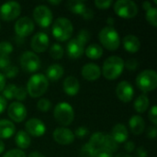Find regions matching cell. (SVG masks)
<instances>
[{"label": "cell", "instance_id": "cell-1", "mask_svg": "<svg viewBox=\"0 0 157 157\" xmlns=\"http://www.w3.org/2000/svg\"><path fill=\"white\" fill-rule=\"evenodd\" d=\"M91 33L87 29H82L78 31L77 36L71 39L66 45L67 56L72 60H77L85 52V47L89 42Z\"/></svg>", "mask_w": 157, "mask_h": 157}, {"label": "cell", "instance_id": "cell-2", "mask_svg": "<svg viewBox=\"0 0 157 157\" xmlns=\"http://www.w3.org/2000/svg\"><path fill=\"white\" fill-rule=\"evenodd\" d=\"M124 70V61L121 57L112 55L108 57L102 65L101 75L108 80H115Z\"/></svg>", "mask_w": 157, "mask_h": 157}, {"label": "cell", "instance_id": "cell-3", "mask_svg": "<svg viewBox=\"0 0 157 157\" xmlns=\"http://www.w3.org/2000/svg\"><path fill=\"white\" fill-rule=\"evenodd\" d=\"M49 87V81L42 74H34L31 75L27 83V93L33 98L43 96Z\"/></svg>", "mask_w": 157, "mask_h": 157}, {"label": "cell", "instance_id": "cell-4", "mask_svg": "<svg viewBox=\"0 0 157 157\" xmlns=\"http://www.w3.org/2000/svg\"><path fill=\"white\" fill-rule=\"evenodd\" d=\"M52 32L53 37L61 42L66 41L71 39L74 33V26L70 19L67 17H58L52 24Z\"/></svg>", "mask_w": 157, "mask_h": 157}, {"label": "cell", "instance_id": "cell-5", "mask_svg": "<svg viewBox=\"0 0 157 157\" xmlns=\"http://www.w3.org/2000/svg\"><path fill=\"white\" fill-rule=\"evenodd\" d=\"M98 40L102 46L109 51H116L121 44V39L118 31L113 27H104L98 33Z\"/></svg>", "mask_w": 157, "mask_h": 157}, {"label": "cell", "instance_id": "cell-6", "mask_svg": "<svg viewBox=\"0 0 157 157\" xmlns=\"http://www.w3.org/2000/svg\"><path fill=\"white\" fill-rule=\"evenodd\" d=\"M136 86L144 93L154 91L157 86V73L155 70L146 69L136 77Z\"/></svg>", "mask_w": 157, "mask_h": 157}, {"label": "cell", "instance_id": "cell-7", "mask_svg": "<svg viewBox=\"0 0 157 157\" xmlns=\"http://www.w3.org/2000/svg\"><path fill=\"white\" fill-rule=\"evenodd\" d=\"M55 121L63 127L70 125L75 119V111L73 107L67 102H59L53 110Z\"/></svg>", "mask_w": 157, "mask_h": 157}, {"label": "cell", "instance_id": "cell-8", "mask_svg": "<svg viewBox=\"0 0 157 157\" xmlns=\"http://www.w3.org/2000/svg\"><path fill=\"white\" fill-rule=\"evenodd\" d=\"M115 13L122 18H133L138 14V6L132 0H118L113 6Z\"/></svg>", "mask_w": 157, "mask_h": 157}, {"label": "cell", "instance_id": "cell-9", "mask_svg": "<svg viewBox=\"0 0 157 157\" xmlns=\"http://www.w3.org/2000/svg\"><path fill=\"white\" fill-rule=\"evenodd\" d=\"M34 21L41 28H48L53 20L52 10L45 5H38L33 9Z\"/></svg>", "mask_w": 157, "mask_h": 157}, {"label": "cell", "instance_id": "cell-10", "mask_svg": "<svg viewBox=\"0 0 157 157\" xmlns=\"http://www.w3.org/2000/svg\"><path fill=\"white\" fill-rule=\"evenodd\" d=\"M19 63L22 70L27 73H34L40 67V60L39 56L35 52L29 51H27L21 54Z\"/></svg>", "mask_w": 157, "mask_h": 157}, {"label": "cell", "instance_id": "cell-11", "mask_svg": "<svg viewBox=\"0 0 157 157\" xmlns=\"http://www.w3.org/2000/svg\"><path fill=\"white\" fill-rule=\"evenodd\" d=\"M21 13V6L15 1H9L0 6V18L4 21H12Z\"/></svg>", "mask_w": 157, "mask_h": 157}, {"label": "cell", "instance_id": "cell-12", "mask_svg": "<svg viewBox=\"0 0 157 157\" xmlns=\"http://www.w3.org/2000/svg\"><path fill=\"white\" fill-rule=\"evenodd\" d=\"M34 21L29 17H22L18 18L14 25L15 33L19 38H26L29 36L34 31Z\"/></svg>", "mask_w": 157, "mask_h": 157}, {"label": "cell", "instance_id": "cell-13", "mask_svg": "<svg viewBox=\"0 0 157 157\" xmlns=\"http://www.w3.org/2000/svg\"><path fill=\"white\" fill-rule=\"evenodd\" d=\"M7 116L12 122H22L27 117V109L21 102H12L7 108Z\"/></svg>", "mask_w": 157, "mask_h": 157}, {"label": "cell", "instance_id": "cell-14", "mask_svg": "<svg viewBox=\"0 0 157 157\" xmlns=\"http://www.w3.org/2000/svg\"><path fill=\"white\" fill-rule=\"evenodd\" d=\"M25 132L31 137H40L46 132L44 122L37 118H31L25 123Z\"/></svg>", "mask_w": 157, "mask_h": 157}, {"label": "cell", "instance_id": "cell-15", "mask_svg": "<svg viewBox=\"0 0 157 157\" xmlns=\"http://www.w3.org/2000/svg\"><path fill=\"white\" fill-rule=\"evenodd\" d=\"M52 138L61 145H69L74 143L75 136L70 129L66 127H58L53 131Z\"/></svg>", "mask_w": 157, "mask_h": 157}, {"label": "cell", "instance_id": "cell-16", "mask_svg": "<svg viewBox=\"0 0 157 157\" xmlns=\"http://www.w3.org/2000/svg\"><path fill=\"white\" fill-rule=\"evenodd\" d=\"M50 44L49 36L42 31L37 32L31 39L30 41V47L33 50V52L37 53H42L46 52Z\"/></svg>", "mask_w": 157, "mask_h": 157}, {"label": "cell", "instance_id": "cell-17", "mask_svg": "<svg viewBox=\"0 0 157 157\" xmlns=\"http://www.w3.org/2000/svg\"><path fill=\"white\" fill-rule=\"evenodd\" d=\"M117 98L123 103L131 102L134 97V89L131 83L128 81H121L117 85L116 87Z\"/></svg>", "mask_w": 157, "mask_h": 157}, {"label": "cell", "instance_id": "cell-18", "mask_svg": "<svg viewBox=\"0 0 157 157\" xmlns=\"http://www.w3.org/2000/svg\"><path fill=\"white\" fill-rule=\"evenodd\" d=\"M81 75L84 79L89 82L97 81L101 76V69L100 67L93 63H86L81 69Z\"/></svg>", "mask_w": 157, "mask_h": 157}, {"label": "cell", "instance_id": "cell-19", "mask_svg": "<svg viewBox=\"0 0 157 157\" xmlns=\"http://www.w3.org/2000/svg\"><path fill=\"white\" fill-rule=\"evenodd\" d=\"M122 44L125 51L130 53H136L141 49V40L133 34L126 35L122 40Z\"/></svg>", "mask_w": 157, "mask_h": 157}, {"label": "cell", "instance_id": "cell-20", "mask_svg": "<svg viewBox=\"0 0 157 157\" xmlns=\"http://www.w3.org/2000/svg\"><path fill=\"white\" fill-rule=\"evenodd\" d=\"M63 88L66 95L69 97H74L78 94L80 90V84L76 77L75 76H67L63 83Z\"/></svg>", "mask_w": 157, "mask_h": 157}, {"label": "cell", "instance_id": "cell-21", "mask_svg": "<svg viewBox=\"0 0 157 157\" xmlns=\"http://www.w3.org/2000/svg\"><path fill=\"white\" fill-rule=\"evenodd\" d=\"M117 144H123L129 138V132L127 127L123 123H117L111 130V133L109 134Z\"/></svg>", "mask_w": 157, "mask_h": 157}, {"label": "cell", "instance_id": "cell-22", "mask_svg": "<svg viewBox=\"0 0 157 157\" xmlns=\"http://www.w3.org/2000/svg\"><path fill=\"white\" fill-rule=\"evenodd\" d=\"M129 127L134 135H140L144 132L145 121L140 115H133L129 120Z\"/></svg>", "mask_w": 157, "mask_h": 157}, {"label": "cell", "instance_id": "cell-23", "mask_svg": "<svg viewBox=\"0 0 157 157\" xmlns=\"http://www.w3.org/2000/svg\"><path fill=\"white\" fill-rule=\"evenodd\" d=\"M63 74H64L63 67L59 63H53L47 68L45 76L47 77L48 81L57 82L63 77Z\"/></svg>", "mask_w": 157, "mask_h": 157}, {"label": "cell", "instance_id": "cell-24", "mask_svg": "<svg viewBox=\"0 0 157 157\" xmlns=\"http://www.w3.org/2000/svg\"><path fill=\"white\" fill-rule=\"evenodd\" d=\"M16 132V126L10 120H0V140L8 139Z\"/></svg>", "mask_w": 157, "mask_h": 157}, {"label": "cell", "instance_id": "cell-25", "mask_svg": "<svg viewBox=\"0 0 157 157\" xmlns=\"http://www.w3.org/2000/svg\"><path fill=\"white\" fill-rule=\"evenodd\" d=\"M15 144L19 150H26L31 144V137L23 130L18 131L15 136Z\"/></svg>", "mask_w": 157, "mask_h": 157}, {"label": "cell", "instance_id": "cell-26", "mask_svg": "<svg viewBox=\"0 0 157 157\" xmlns=\"http://www.w3.org/2000/svg\"><path fill=\"white\" fill-rule=\"evenodd\" d=\"M66 6H67L68 10H70L72 13H74L75 15H78L80 17H83L84 14L86 13V9L88 8L85 2L79 1V0H70V1H67Z\"/></svg>", "mask_w": 157, "mask_h": 157}, {"label": "cell", "instance_id": "cell-27", "mask_svg": "<svg viewBox=\"0 0 157 157\" xmlns=\"http://www.w3.org/2000/svg\"><path fill=\"white\" fill-rule=\"evenodd\" d=\"M85 53L91 60H98L103 55V49L98 43H91L85 49Z\"/></svg>", "mask_w": 157, "mask_h": 157}, {"label": "cell", "instance_id": "cell-28", "mask_svg": "<svg viewBox=\"0 0 157 157\" xmlns=\"http://www.w3.org/2000/svg\"><path fill=\"white\" fill-rule=\"evenodd\" d=\"M149 106H150V99L145 94H142L138 96L133 104L134 109L140 114L144 113L149 109Z\"/></svg>", "mask_w": 157, "mask_h": 157}, {"label": "cell", "instance_id": "cell-29", "mask_svg": "<svg viewBox=\"0 0 157 157\" xmlns=\"http://www.w3.org/2000/svg\"><path fill=\"white\" fill-rule=\"evenodd\" d=\"M104 136H105V134L100 132H95V133H93L91 135L88 144L92 146V148L95 151L102 148L103 141H104Z\"/></svg>", "mask_w": 157, "mask_h": 157}, {"label": "cell", "instance_id": "cell-30", "mask_svg": "<svg viewBox=\"0 0 157 157\" xmlns=\"http://www.w3.org/2000/svg\"><path fill=\"white\" fill-rule=\"evenodd\" d=\"M102 148L113 154L119 150V144H117L116 141L109 134H105Z\"/></svg>", "mask_w": 157, "mask_h": 157}, {"label": "cell", "instance_id": "cell-31", "mask_svg": "<svg viewBox=\"0 0 157 157\" xmlns=\"http://www.w3.org/2000/svg\"><path fill=\"white\" fill-rule=\"evenodd\" d=\"M50 55L54 60H61L64 54V51L63 46L60 43H53L49 50Z\"/></svg>", "mask_w": 157, "mask_h": 157}, {"label": "cell", "instance_id": "cell-32", "mask_svg": "<svg viewBox=\"0 0 157 157\" xmlns=\"http://www.w3.org/2000/svg\"><path fill=\"white\" fill-rule=\"evenodd\" d=\"M17 86L14 84H9V85H6L4 90L2 91L3 95L2 97L6 100H10L13 99L15 98V94H16V90H17Z\"/></svg>", "mask_w": 157, "mask_h": 157}, {"label": "cell", "instance_id": "cell-33", "mask_svg": "<svg viewBox=\"0 0 157 157\" xmlns=\"http://www.w3.org/2000/svg\"><path fill=\"white\" fill-rule=\"evenodd\" d=\"M145 17L147 22L152 25L153 27H156L157 26V9L156 7L153 6L152 8H150L149 10L146 11L145 14Z\"/></svg>", "mask_w": 157, "mask_h": 157}, {"label": "cell", "instance_id": "cell-34", "mask_svg": "<svg viewBox=\"0 0 157 157\" xmlns=\"http://www.w3.org/2000/svg\"><path fill=\"white\" fill-rule=\"evenodd\" d=\"M37 109L40 112H48L52 109V102L48 98H40L37 102Z\"/></svg>", "mask_w": 157, "mask_h": 157}, {"label": "cell", "instance_id": "cell-35", "mask_svg": "<svg viewBox=\"0 0 157 157\" xmlns=\"http://www.w3.org/2000/svg\"><path fill=\"white\" fill-rule=\"evenodd\" d=\"M95 150L92 148V146L86 143L85 144L80 150V157H94Z\"/></svg>", "mask_w": 157, "mask_h": 157}, {"label": "cell", "instance_id": "cell-36", "mask_svg": "<svg viewBox=\"0 0 157 157\" xmlns=\"http://www.w3.org/2000/svg\"><path fill=\"white\" fill-rule=\"evenodd\" d=\"M14 48L12 44L8 41H1L0 42V55H8L12 53Z\"/></svg>", "mask_w": 157, "mask_h": 157}, {"label": "cell", "instance_id": "cell-37", "mask_svg": "<svg viewBox=\"0 0 157 157\" xmlns=\"http://www.w3.org/2000/svg\"><path fill=\"white\" fill-rule=\"evenodd\" d=\"M4 76L7 78H14L18 75V68L16 65H9L6 69L4 70Z\"/></svg>", "mask_w": 157, "mask_h": 157}, {"label": "cell", "instance_id": "cell-38", "mask_svg": "<svg viewBox=\"0 0 157 157\" xmlns=\"http://www.w3.org/2000/svg\"><path fill=\"white\" fill-rule=\"evenodd\" d=\"M27 96H28V93H27L26 88L23 86H17L14 98H16L17 100V102H20V101L25 100L27 98Z\"/></svg>", "mask_w": 157, "mask_h": 157}, {"label": "cell", "instance_id": "cell-39", "mask_svg": "<svg viewBox=\"0 0 157 157\" xmlns=\"http://www.w3.org/2000/svg\"><path fill=\"white\" fill-rule=\"evenodd\" d=\"M139 67V63L136 59L131 58L128 59L126 62H124V68L130 70V71H135Z\"/></svg>", "mask_w": 157, "mask_h": 157}, {"label": "cell", "instance_id": "cell-40", "mask_svg": "<svg viewBox=\"0 0 157 157\" xmlns=\"http://www.w3.org/2000/svg\"><path fill=\"white\" fill-rule=\"evenodd\" d=\"M95 6L96 7L99 9H108L113 4V1L111 0H96L95 1Z\"/></svg>", "mask_w": 157, "mask_h": 157}, {"label": "cell", "instance_id": "cell-41", "mask_svg": "<svg viewBox=\"0 0 157 157\" xmlns=\"http://www.w3.org/2000/svg\"><path fill=\"white\" fill-rule=\"evenodd\" d=\"M148 119L153 123L154 126L157 125V107L155 105L151 108L148 113Z\"/></svg>", "mask_w": 157, "mask_h": 157}, {"label": "cell", "instance_id": "cell-42", "mask_svg": "<svg viewBox=\"0 0 157 157\" xmlns=\"http://www.w3.org/2000/svg\"><path fill=\"white\" fill-rule=\"evenodd\" d=\"M3 157H26L25 153L22 150L19 149H12L8 152H6Z\"/></svg>", "mask_w": 157, "mask_h": 157}, {"label": "cell", "instance_id": "cell-43", "mask_svg": "<svg viewBox=\"0 0 157 157\" xmlns=\"http://www.w3.org/2000/svg\"><path fill=\"white\" fill-rule=\"evenodd\" d=\"M11 65V61L8 55H0V69L5 70Z\"/></svg>", "mask_w": 157, "mask_h": 157}, {"label": "cell", "instance_id": "cell-44", "mask_svg": "<svg viewBox=\"0 0 157 157\" xmlns=\"http://www.w3.org/2000/svg\"><path fill=\"white\" fill-rule=\"evenodd\" d=\"M88 129L86 128V127H84V126H81V127H78L75 131V132H74V134H75V136H77V137H79V138H84V137H86L87 134H88Z\"/></svg>", "mask_w": 157, "mask_h": 157}, {"label": "cell", "instance_id": "cell-45", "mask_svg": "<svg viewBox=\"0 0 157 157\" xmlns=\"http://www.w3.org/2000/svg\"><path fill=\"white\" fill-rule=\"evenodd\" d=\"M94 157H113V154L107 151L104 148H100V149L95 151Z\"/></svg>", "mask_w": 157, "mask_h": 157}, {"label": "cell", "instance_id": "cell-46", "mask_svg": "<svg viewBox=\"0 0 157 157\" xmlns=\"http://www.w3.org/2000/svg\"><path fill=\"white\" fill-rule=\"evenodd\" d=\"M124 150L127 153H132L135 150V144L132 141H126L124 143Z\"/></svg>", "mask_w": 157, "mask_h": 157}, {"label": "cell", "instance_id": "cell-47", "mask_svg": "<svg viewBox=\"0 0 157 157\" xmlns=\"http://www.w3.org/2000/svg\"><path fill=\"white\" fill-rule=\"evenodd\" d=\"M156 135H157L156 126L150 127V128L147 130V137H148V138H150L151 140H155Z\"/></svg>", "mask_w": 157, "mask_h": 157}, {"label": "cell", "instance_id": "cell-48", "mask_svg": "<svg viewBox=\"0 0 157 157\" xmlns=\"http://www.w3.org/2000/svg\"><path fill=\"white\" fill-rule=\"evenodd\" d=\"M147 151L144 146H140L136 149V157H147Z\"/></svg>", "mask_w": 157, "mask_h": 157}, {"label": "cell", "instance_id": "cell-49", "mask_svg": "<svg viewBox=\"0 0 157 157\" xmlns=\"http://www.w3.org/2000/svg\"><path fill=\"white\" fill-rule=\"evenodd\" d=\"M82 17L85 19H92L94 17V11L90 8H87L86 13L84 14V16Z\"/></svg>", "mask_w": 157, "mask_h": 157}, {"label": "cell", "instance_id": "cell-50", "mask_svg": "<svg viewBox=\"0 0 157 157\" xmlns=\"http://www.w3.org/2000/svg\"><path fill=\"white\" fill-rule=\"evenodd\" d=\"M6 104H7L6 100L2 96H0V114H2L5 111V109L6 108Z\"/></svg>", "mask_w": 157, "mask_h": 157}, {"label": "cell", "instance_id": "cell-51", "mask_svg": "<svg viewBox=\"0 0 157 157\" xmlns=\"http://www.w3.org/2000/svg\"><path fill=\"white\" fill-rule=\"evenodd\" d=\"M6 86V77L2 73H0V93L4 90Z\"/></svg>", "mask_w": 157, "mask_h": 157}, {"label": "cell", "instance_id": "cell-52", "mask_svg": "<svg viewBox=\"0 0 157 157\" xmlns=\"http://www.w3.org/2000/svg\"><path fill=\"white\" fill-rule=\"evenodd\" d=\"M142 6H143V8H144L145 11H147V10H149L150 8L153 7V5H152V3H151L150 1H144V2L142 4Z\"/></svg>", "mask_w": 157, "mask_h": 157}, {"label": "cell", "instance_id": "cell-53", "mask_svg": "<svg viewBox=\"0 0 157 157\" xmlns=\"http://www.w3.org/2000/svg\"><path fill=\"white\" fill-rule=\"evenodd\" d=\"M28 157H45V156H44L41 153L35 151V152H31V153L29 155V156Z\"/></svg>", "mask_w": 157, "mask_h": 157}, {"label": "cell", "instance_id": "cell-54", "mask_svg": "<svg viewBox=\"0 0 157 157\" xmlns=\"http://www.w3.org/2000/svg\"><path fill=\"white\" fill-rule=\"evenodd\" d=\"M107 23H108L109 27H113V25L115 23V19L112 17H109L107 18Z\"/></svg>", "mask_w": 157, "mask_h": 157}, {"label": "cell", "instance_id": "cell-55", "mask_svg": "<svg viewBox=\"0 0 157 157\" xmlns=\"http://www.w3.org/2000/svg\"><path fill=\"white\" fill-rule=\"evenodd\" d=\"M4 151H5V144L2 140H0V155L3 154Z\"/></svg>", "mask_w": 157, "mask_h": 157}, {"label": "cell", "instance_id": "cell-56", "mask_svg": "<svg viewBox=\"0 0 157 157\" xmlns=\"http://www.w3.org/2000/svg\"><path fill=\"white\" fill-rule=\"evenodd\" d=\"M115 157H132L131 155H128V154H125V153H121V154H118Z\"/></svg>", "mask_w": 157, "mask_h": 157}, {"label": "cell", "instance_id": "cell-57", "mask_svg": "<svg viewBox=\"0 0 157 157\" xmlns=\"http://www.w3.org/2000/svg\"><path fill=\"white\" fill-rule=\"evenodd\" d=\"M61 3V0H56V1H49V4L51 5H59Z\"/></svg>", "mask_w": 157, "mask_h": 157}, {"label": "cell", "instance_id": "cell-58", "mask_svg": "<svg viewBox=\"0 0 157 157\" xmlns=\"http://www.w3.org/2000/svg\"><path fill=\"white\" fill-rule=\"evenodd\" d=\"M0 29H1V22H0Z\"/></svg>", "mask_w": 157, "mask_h": 157}]
</instances>
